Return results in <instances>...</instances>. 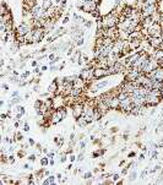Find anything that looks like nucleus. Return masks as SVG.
I'll list each match as a JSON object with an SVG mask.
<instances>
[{
  "instance_id": "obj_49",
  "label": "nucleus",
  "mask_w": 163,
  "mask_h": 185,
  "mask_svg": "<svg viewBox=\"0 0 163 185\" xmlns=\"http://www.w3.org/2000/svg\"><path fill=\"white\" fill-rule=\"evenodd\" d=\"M87 1H97V0H87Z\"/></svg>"
},
{
  "instance_id": "obj_35",
  "label": "nucleus",
  "mask_w": 163,
  "mask_h": 185,
  "mask_svg": "<svg viewBox=\"0 0 163 185\" xmlns=\"http://www.w3.org/2000/svg\"><path fill=\"white\" fill-rule=\"evenodd\" d=\"M53 157H54V153H53V152L48 153V158H53Z\"/></svg>"
},
{
  "instance_id": "obj_37",
  "label": "nucleus",
  "mask_w": 163,
  "mask_h": 185,
  "mask_svg": "<svg viewBox=\"0 0 163 185\" xmlns=\"http://www.w3.org/2000/svg\"><path fill=\"white\" fill-rule=\"evenodd\" d=\"M25 131H28L29 130V126H28V124H25V129H23Z\"/></svg>"
},
{
  "instance_id": "obj_18",
  "label": "nucleus",
  "mask_w": 163,
  "mask_h": 185,
  "mask_svg": "<svg viewBox=\"0 0 163 185\" xmlns=\"http://www.w3.org/2000/svg\"><path fill=\"white\" fill-rule=\"evenodd\" d=\"M102 117H103V114H102V112L96 107V110H95V114H93V120H99Z\"/></svg>"
},
{
  "instance_id": "obj_17",
  "label": "nucleus",
  "mask_w": 163,
  "mask_h": 185,
  "mask_svg": "<svg viewBox=\"0 0 163 185\" xmlns=\"http://www.w3.org/2000/svg\"><path fill=\"white\" fill-rule=\"evenodd\" d=\"M77 124H79L80 126H82V128H84V126H86V125L88 124V121L86 120V118H85V117L81 115V117L77 119Z\"/></svg>"
},
{
  "instance_id": "obj_23",
  "label": "nucleus",
  "mask_w": 163,
  "mask_h": 185,
  "mask_svg": "<svg viewBox=\"0 0 163 185\" xmlns=\"http://www.w3.org/2000/svg\"><path fill=\"white\" fill-rule=\"evenodd\" d=\"M44 184H54V177H49L47 180H44Z\"/></svg>"
},
{
  "instance_id": "obj_5",
  "label": "nucleus",
  "mask_w": 163,
  "mask_h": 185,
  "mask_svg": "<svg viewBox=\"0 0 163 185\" xmlns=\"http://www.w3.org/2000/svg\"><path fill=\"white\" fill-rule=\"evenodd\" d=\"M31 29H33V27L31 25H28L27 22H22L21 25H20L17 27V32L16 35H20V36H25L26 33H28Z\"/></svg>"
},
{
  "instance_id": "obj_4",
  "label": "nucleus",
  "mask_w": 163,
  "mask_h": 185,
  "mask_svg": "<svg viewBox=\"0 0 163 185\" xmlns=\"http://www.w3.org/2000/svg\"><path fill=\"white\" fill-rule=\"evenodd\" d=\"M46 32H44V27H38L33 28V37H32V43H38L43 39Z\"/></svg>"
},
{
  "instance_id": "obj_45",
  "label": "nucleus",
  "mask_w": 163,
  "mask_h": 185,
  "mask_svg": "<svg viewBox=\"0 0 163 185\" xmlns=\"http://www.w3.org/2000/svg\"><path fill=\"white\" fill-rule=\"evenodd\" d=\"M29 143H31V145H35V141L32 139H29Z\"/></svg>"
},
{
  "instance_id": "obj_34",
  "label": "nucleus",
  "mask_w": 163,
  "mask_h": 185,
  "mask_svg": "<svg viewBox=\"0 0 163 185\" xmlns=\"http://www.w3.org/2000/svg\"><path fill=\"white\" fill-rule=\"evenodd\" d=\"M119 179V175H118V174H114V175H113V180L115 181V180H118Z\"/></svg>"
},
{
  "instance_id": "obj_6",
  "label": "nucleus",
  "mask_w": 163,
  "mask_h": 185,
  "mask_svg": "<svg viewBox=\"0 0 163 185\" xmlns=\"http://www.w3.org/2000/svg\"><path fill=\"white\" fill-rule=\"evenodd\" d=\"M156 11H157L156 4H148L146 7H144V9H142V15H144V17L152 16V15H153Z\"/></svg>"
},
{
  "instance_id": "obj_47",
  "label": "nucleus",
  "mask_w": 163,
  "mask_h": 185,
  "mask_svg": "<svg viewBox=\"0 0 163 185\" xmlns=\"http://www.w3.org/2000/svg\"><path fill=\"white\" fill-rule=\"evenodd\" d=\"M74 137H75V135H74V134H71V135H70V139H71V140H74Z\"/></svg>"
},
{
  "instance_id": "obj_32",
  "label": "nucleus",
  "mask_w": 163,
  "mask_h": 185,
  "mask_svg": "<svg viewBox=\"0 0 163 185\" xmlns=\"http://www.w3.org/2000/svg\"><path fill=\"white\" fill-rule=\"evenodd\" d=\"M146 173H147V169H145L144 172H142V174H141V178H145V175H146Z\"/></svg>"
},
{
  "instance_id": "obj_2",
  "label": "nucleus",
  "mask_w": 163,
  "mask_h": 185,
  "mask_svg": "<svg viewBox=\"0 0 163 185\" xmlns=\"http://www.w3.org/2000/svg\"><path fill=\"white\" fill-rule=\"evenodd\" d=\"M65 117H66V109L65 108H59V109H57V110H54L52 113V115H50L52 120H50V123H52V124H57V123L62 121Z\"/></svg>"
},
{
  "instance_id": "obj_44",
  "label": "nucleus",
  "mask_w": 163,
  "mask_h": 185,
  "mask_svg": "<svg viewBox=\"0 0 163 185\" xmlns=\"http://www.w3.org/2000/svg\"><path fill=\"white\" fill-rule=\"evenodd\" d=\"M18 126H20V123L16 121V123H15V128H18Z\"/></svg>"
},
{
  "instance_id": "obj_13",
  "label": "nucleus",
  "mask_w": 163,
  "mask_h": 185,
  "mask_svg": "<svg viewBox=\"0 0 163 185\" xmlns=\"http://www.w3.org/2000/svg\"><path fill=\"white\" fill-rule=\"evenodd\" d=\"M129 37H130V33L125 29H119L118 32V38L123 39V40H129Z\"/></svg>"
},
{
  "instance_id": "obj_11",
  "label": "nucleus",
  "mask_w": 163,
  "mask_h": 185,
  "mask_svg": "<svg viewBox=\"0 0 163 185\" xmlns=\"http://www.w3.org/2000/svg\"><path fill=\"white\" fill-rule=\"evenodd\" d=\"M163 42V39L161 37H148V43L152 48H155V49H158L161 43Z\"/></svg>"
},
{
  "instance_id": "obj_12",
  "label": "nucleus",
  "mask_w": 163,
  "mask_h": 185,
  "mask_svg": "<svg viewBox=\"0 0 163 185\" xmlns=\"http://www.w3.org/2000/svg\"><path fill=\"white\" fill-rule=\"evenodd\" d=\"M120 106V99L118 98V96H113V98H112L110 103H109V108L110 109H118Z\"/></svg>"
},
{
  "instance_id": "obj_40",
  "label": "nucleus",
  "mask_w": 163,
  "mask_h": 185,
  "mask_svg": "<svg viewBox=\"0 0 163 185\" xmlns=\"http://www.w3.org/2000/svg\"><path fill=\"white\" fill-rule=\"evenodd\" d=\"M75 159H76V157H75V156H70V161H71V162H74Z\"/></svg>"
},
{
  "instance_id": "obj_19",
  "label": "nucleus",
  "mask_w": 163,
  "mask_h": 185,
  "mask_svg": "<svg viewBox=\"0 0 163 185\" xmlns=\"http://www.w3.org/2000/svg\"><path fill=\"white\" fill-rule=\"evenodd\" d=\"M52 6H53L52 0H43V5H42V7H43L44 10H48L49 7H52Z\"/></svg>"
},
{
  "instance_id": "obj_27",
  "label": "nucleus",
  "mask_w": 163,
  "mask_h": 185,
  "mask_svg": "<svg viewBox=\"0 0 163 185\" xmlns=\"http://www.w3.org/2000/svg\"><path fill=\"white\" fill-rule=\"evenodd\" d=\"M22 139H23V136H22V134H20V132H18V134H17V135H16V140H17V141H21Z\"/></svg>"
},
{
  "instance_id": "obj_38",
  "label": "nucleus",
  "mask_w": 163,
  "mask_h": 185,
  "mask_svg": "<svg viewBox=\"0 0 163 185\" xmlns=\"http://www.w3.org/2000/svg\"><path fill=\"white\" fill-rule=\"evenodd\" d=\"M81 148H85V146H86V142H81Z\"/></svg>"
},
{
  "instance_id": "obj_36",
  "label": "nucleus",
  "mask_w": 163,
  "mask_h": 185,
  "mask_svg": "<svg viewBox=\"0 0 163 185\" xmlns=\"http://www.w3.org/2000/svg\"><path fill=\"white\" fill-rule=\"evenodd\" d=\"M29 159H31L32 162H33V161H36V156H35V155H32V156H29Z\"/></svg>"
},
{
  "instance_id": "obj_39",
  "label": "nucleus",
  "mask_w": 163,
  "mask_h": 185,
  "mask_svg": "<svg viewBox=\"0 0 163 185\" xmlns=\"http://www.w3.org/2000/svg\"><path fill=\"white\" fill-rule=\"evenodd\" d=\"M54 58H55V55H54V54H50V55H49V60H53Z\"/></svg>"
},
{
  "instance_id": "obj_3",
  "label": "nucleus",
  "mask_w": 163,
  "mask_h": 185,
  "mask_svg": "<svg viewBox=\"0 0 163 185\" xmlns=\"http://www.w3.org/2000/svg\"><path fill=\"white\" fill-rule=\"evenodd\" d=\"M147 31H148V37H161L163 28L161 27V25L158 22H155L151 27L147 28Z\"/></svg>"
},
{
  "instance_id": "obj_21",
  "label": "nucleus",
  "mask_w": 163,
  "mask_h": 185,
  "mask_svg": "<svg viewBox=\"0 0 163 185\" xmlns=\"http://www.w3.org/2000/svg\"><path fill=\"white\" fill-rule=\"evenodd\" d=\"M108 85V81H102V82H98V84L96 85V88H103Z\"/></svg>"
},
{
  "instance_id": "obj_28",
  "label": "nucleus",
  "mask_w": 163,
  "mask_h": 185,
  "mask_svg": "<svg viewBox=\"0 0 163 185\" xmlns=\"http://www.w3.org/2000/svg\"><path fill=\"white\" fill-rule=\"evenodd\" d=\"M91 177H92V173H91V172L86 173V174H85V175H84V178H85V179H88V178H91Z\"/></svg>"
},
{
  "instance_id": "obj_26",
  "label": "nucleus",
  "mask_w": 163,
  "mask_h": 185,
  "mask_svg": "<svg viewBox=\"0 0 163 185\" xmlns=\"http://www.w3.org/2000/svg\"><path fill=\"white\" fill-rule=\"evenodd\" d=\"M63 143H64V140H63V139H59L58 142H57V145H58L59 147H62V146H63Z\"/></svg>"
},
{
  "instance_id": "obj_43",
  "label": "nucleus",
  "mask_w": 163,
  "mask_h": 185,
  "mask_svg": "<svg viewBox=\"0 0 163 185\" xmlns=\"http://www.w3.org/2000/svg\"><path fill=\"white\" fill-rule=\"evenodd\" d=\"M68 21H69V17H65V18H64V21H63V22H64V23H66Z\"/></svg>"
},
{
  "instance_id": "obj_50",
  "label": "nucleus",
  "mask_w": 163,
  "mask_h": 185,
  "mask_svg": "<svg viewBox=\"0 0 163 185\" xmlns=\"http://www.w3.org/2000/svg\"><path fill=\"white\" fill-rule=\"evenodd\" d=\"M161 38H162V39H163V32H162V35H161Z\"/></svg>"
},
{
  "instance_id": "obj_30",
  "label": "nucleus",
  "mask_w": 163,
  "mask_h": 185,
  "mask_svg": "<svg viewBox=\"0 0 163 185\" xmlns=\"http://www.w3.org/2000/svg\"><path fill=\"white\" fill-rule=\"evenodd\" d=\"M66 161V156L65 155H62V158H60V162H65Z\"/></svg>"
},
{
  "instance_id": "obj_7",
  "label": "nucleus",
  "mask_w": 163,
  "mask_h": 185,
  "mask_svg": "<svg viewBox=\"0 0 163 185\" xmlns=\"http://www.w3.org/2000/svg\"><path fill=\"white\" fill-rule=\"evenodd\" d=\"M84 104H81V103H76L74 107H73V117L75 119H79L81 115H82V113H84Z\"/></svg>"
},
{
  "instance_id": "obj_8",
  "label": "nucleus",
  "mask_w": 163,
  "mask_h": 185,
  "mask_svg": "<svg viewBox=\"0 0 163 185\" xmlns=\"http://www.w3.org/2000/svg\"><path fill=\"white\" fill-rule=\"evenodd\" d=\"M162 97L158 96H153V95H147L146 96V106H156L159 103Z\"/></svg>"
},
{
  "instance_id": "obj_41",
  "label": "nucleus",
  "mask_w": 163,
  "mask_h": 185,
  "mask_svg": "<svg viewBox=\"0 0 163 185\" xmlns=\"http://www.w3.org/2000/svg\"><path fill=\"white\" fill-rule=\"evenodd\" d=\"M135 177H136V173H132L131 174V179H135Z\"/></svg>"
},
{
  "instance_id": "obj_24",
  "label": "nucleus",
  "mask_w": 163,
  "mask_h": 185,
  "mask_svg": "<svg viewBox=\"0 0 163 185\" xmlns=\"http://www.w3.org/2000/svg\"><path fill=\"white\" fill-rule=\"evenodd\" d=\"M86 1H87V0H77V6L81 9V6H82V5H84Z\"/></svg>"
},
{
  "instance_id": "obj_31",
  "label": "nucleus",
  "mask_w": 163,
  "mask_h": 185,
  "mask_svg": "<svg viewBox=\"0 0 163 185\" xmlns=\"http://www.w3.org/2000/svg\"><path fill=\"white\" fill-rule=\"evenodd\" d=\"M9 162H10V163H14V162H15L14 156H10V157H9Z\"/></svg>"
},
{
  "instance_id": "obj_48",
  "label": "nucleus",
  "mask_w": 163,
  "mask_h": 185,
  "mask_svg": "<svg viewBox=\"0 0 163 185\" xmlns=\"http://www.w3.org/2000/svg\"><path fill=\"white\" fill-rule=\"evenodd\" d=\"M144 158H145V156H144V155H141V156H140V161H142Z\"/></svg>"
},
{
  "instance_id": "obj_33",
  "label": "nucleus",
  "mask_w": 163,
  "mask_h": 185,
  "mask_svg": "<svg viewBox=\"0 0 163 185\" xmlns=\"http://www.w3.org/2000/svg\"><path fill=\"white\" fill-rule=\"evenodd\" d=\"M82 157H84V155H82V153H80V155H79V157H77V159H79V161H82V159H84Z\"/></svg>"
},
{
  "instance_id": "obj_42",
  "label": "nucleus",
  "mask_w": 163,
  "mask_h": 185,
  "mask_svg": "<svg viewBox=\"0 0 163 185\" xmlns=\"http://www.w3.org/2000/svg\"><path fill=\"white\" fill-rule=\"evenodd\" d=\"M135 156V153L134 152H131V153H129V157H134Z\"/></svg>"
},
{
  "instance_id": "obj_1",
  "label": "nucleus",
  "mask_w": 163,
  "mask_h": 185,
  "mask_svg": "<svg viewBox=\"0 0 163 185\" xmlns=\"http://www.w3.org/2000/svg\"><path fill=\"white\" fill-rule=\"evenodd\" d=\"M118 22H119V17L114 16L113 14H109V15H106L103 17L102 25H103L104 28H112V27H117Z\"/></svg>"
},
{
  "instance_id": "obj_29",
  "label": "nucleus",
  "mask_w": 163,
  "mask_h": 185,
  "mask_svg": "<svg viewBox=\"0 0 163 185\" xmlns=\"http://www.w3.org/2000/svg\"><path fill=\"white\" fill-rule=\"evenodd\" d=\"M40 163H42L43 166H47V164H48V159L47 158H43L42 161H40Z\"/></svg>"
},
{
  "instance_id": "obj_14",
  "label": "nucleus",
  "mask_w": 163,
  "mask_h": 185,
  "mask_svg": "<svg viewBox=\"0 0 163 185\" xmlns=\"http://www.w3.org/2000/svg\"><path fill=\"white\" fill-rule=\"evenodd\" d=\"M74 87H76V88H81V90H82V88L85 87V80H82L80 76H77V77H76V80L74 81Z\"/></svg>"
},
{
  "instance_id": "obj_15",
  "label": "nucleus",
  "mask_w": 163,
  "mask_h": 185,
  "mask_svg": "<svg viewBox=\"0 0 163 185\" xmlns=\"http://www.w3.org/2000/svg\"><path fill=\"white\" fill-rule=\"evenodd\" d=\"M49 92H53V93H57L59 91V86H58V81H53L52 84L49 85V88H48Z\"/></svg>"
},
{
  "instance_id": "obj_9",
  "label": "nucleus",
  "mask_w": 163,
  "mask_h": 185,
  "mask_svg": "<svg viewBox=\"0 0 163 185\" xmlns=\"http://www.w3.org/2000/svg\"><path fill=\"white\" fill-rule=\"evenodd\" d=\"M93 76H95L96 79H101V77L109 76L108 69H102V68H96V69H93Z\"/></svg>"
},
{
  "instance_id": "obj_25",
  "label": "nucleus",
  "mask_w": 163,
  "mask_h": 185,
  "mask_svg": "<svg viewBox=\"0 0 163 185\" xmlns=\"http://www.w3.org/2000/svg\"><path fill=\"white\" fill-rule=\"evenodd\" d=\"M82 43H84V39H82V37H80V38H77V39H76V44H77V46H81Z\"/></svg>"
},
{
  "instance_id": "obj_20",
  "label": "nucleus",
  "mask_w": 163,
  "mask_h": 185,
  "mask_svg": "<svg viewBox=\"0 0 163 185\" xmlns=\"http://www.w3.org/2000/svg\"><path fill=\"white\" fill-rule=\"evenodd\" d=\"M130 95L128 93V92H125V91H120L119 92V95H118V98L120 99V101H123V99H125V98H128Z\"/></svg>"
},
{
  "instance_id": "obj_16",
  "label": "nucleus",
  "mask_w": 163,
  "mask_h": 185,
  "mask_svg": "<svg viewBox=\"0 0 163 185\" xmlns=\"http://www.w3.org/2000/svg\"><path fill=\"white\" fill-rule=\"evenodd\" d=\"M81 92H82V90H81V88L74 87L73 90H71V92H70V97H79L81 95Z\"/></svg>"
},
{
  "instance_id": "obj_46",
  "label": "nucleus",
  "mask_w": 163,
  "mask_h": 185,
  "mask_svg": "<svg viewBox=\"0 0 163 185\" xmlns=\"http://www.w3.org/2000/svg\"><path fill=\"white\" fill-rule=\"evenodd\" d=\"M5 118H6V114H1V119L5 120Z\"/></svg>"
},
{
  "instance_id": "obj_10",
  "label": "nucleus",
  "mask_w": 163,
  "mask_h": 185,
  "mask_svg": "<svg viewBox=\"0 0 163 185\" xmlns=\"http://www.w3.org/2000/svg\"><path fill=\"white\" fill-rule=\"evenodd\" d=\"M79 76L82 79V80H85V81H87V80H90V79H92V77H95V76H93V69H84V70L80 73Z\"/></svg>"
},
{
  "instance_id": "obj_22",
  "label": "nucleus",
  "mask_w": 163,
  "mask_h": 185,
  "mask_svg": "<svg viewBox=\"0 0 163 185\" xmlns=\"http://www.w3.org/2000/svg\"><path fill=\"white\" fill-rule=\"evenodd\" d=\"M42 104H43V102L38 99V101H36V103H35V108H36V109H40Z\"/></svg>"
}]
</instances>
